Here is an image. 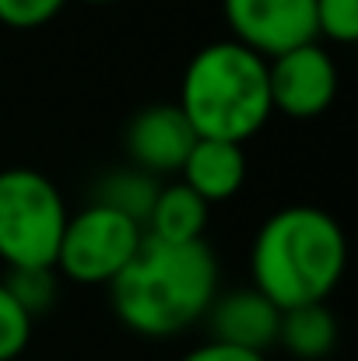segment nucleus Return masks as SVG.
I'll return each instance as SVG.
<instances>
[{
	"label": "nucleus",
	"instance_id": "f8f14e48",
	"mask_svg": "<svg viewBox=\"0 0 358 361\" xmlns=\"http://www.w3.org/2000/svg\"><path fill=\"white\" fill-rule=\"evenodd\" d=\"M278 344H281L292 358H302V361L327 358V355L334 351V344H338V319H334V312L327 309V302L299 305V309L281 312Z\"/></svg>",
	"mask_w": 358,
	"mask_h": 361
},
{
	"label": "nucleus",
	"instance_id": "f03ea898",
	"mask_svg": "<svg viewBox=\"0 0 358 361\" xmlns=\"http://www.w3.org/2000/svg\"><path fill=\"white\" fill-rule=\"evenodd\" d=\"M348 263V242L341 225L313 207L292 204L270 214L253 239V288L278 309H299L327 302Z\"/></svg>",
	"mask_w": 358,
	"mask_h": 361
},
{
	"label": "nucleus",
	"instance_id": "6ab92c4d",
	"mask_svg": "<svg viewBox=\"0 0 358 361\" xmlns=\"http://www.w3.org/2000/svg\"><path fill=\"white\" fill-rule=\"evenodd\" d=\"M85 4H113V0H85Z\"/></svg>",
	"mask_w": 358,
	"mask_h": 361
},
{
	"label": "nucleus",
	"instance_id": "4468645a",
	"mask_svg": "<svg viewBox=\"0 0 358 361\" xmlns=\"http://www.w3.org/2000/svg\"><path fill=\"white\" fill-rule=\"evenodd\" d=\"M4 288L14 295V302L35 319L56 302V277L53 267H28V270H11Z\"/></svg>",
	"mask_w": 358,
	"mask_h": 361
},
{
	"label": "nucleus",
	"instance_id": "9d476101",
	"mask_svg": "<svg viewBox=\"0 0 358 361\" xmlns=\"http://www.w3.org/2000/svg\"><path fill=\"white\" fill-rule=\"evenodd\" d=\"M179 176H183V186L193 190L208 207L222 204V200L236 197L239 186L246 183V151H242V144L197 137Z\"/></svg>",
	"mask_w": 358,
	"mask_h": 361
},
{
	"label": "nucleus",
	"instance_id": "9b49d317",
	"mask_svg": "<svg viewBox=\"0 0 358 361\" xmlns=\"http://www.w3.org/2000/svg\"><path fill=\"white\" fill-rule=\"evenodd\" d=\"M204 228H208V204L183 183H172L158 190L144 235L155 242L183 245V242H204Z\"/></svg>",
	"mask_w": 358,
	"mask_h": 361
},
{
	"label": "nucleus",
	"instance_id": "7ed1b4c3",
	"mask_svg": "<svg viewBox=\"0 0 358 361\" xmlns=\"http://www.w3.org/2000/svg\"><path fill=\"white\" fill-rule=\"evenodd\" d=\"M176 106L197 137L246 144L274 113L267 60L232 39L204 46L186 63Z\"/></svg>",
	"mask_w": 358,
	"mask_h": 361
},
{
	"label": "nucleus",
	"instance_id": "ddd939ff",
	"mask_svg": "<svg viewBox=\"0 0 358 361\" xmlns=\"http://www.w3.org/2000/svg\"><path fill=\"white\" fill-rule=\"evenodd\" d=\"M158 190H162V186H158L155 176H148V172L126 165V169H113V172L99 176V183H95V190H92V204L109 207V211H117V214L137 221V225L144 228Z\"/></svg>",
	"mask_w": 358,
	"mask_h": 361
},
{
	"label": "nucleus",
	"instance_id": "dca6fc26",
	"mask_svg": "<svg viewBox=\"0 0 358 361\" xmlns=\"http://www.w3.org/2000/svg\"><path fill=\"white\" fill-rule=\"evenodd\" d=\"M316 35L352 46L358 39V0H316Z\"/></svg>",
	"mask_w": 358,
	"mask_h": 361
},
{
	"label": "nucleus",
	"instance_id": "f3484780",
	"mask_svg": "<svg viewBox=\"0 0 358 361\" xmlns=\"http://www.w3.org/2000/svg\"><path fill=\"white\" fill-rule=\"evenodd\" d=\"M67 0H0V25L7 28H39L64 11Z\"/></svg>",
	"mask_w": 358,
	"mask_h": 361
},
{
	"label": "nucleus",
	"instance_id": "423d86ee",
	"mask_svg": "<svg viewBox=\"0 0 358 361\" xmlns=\"http://www.w3.org/2000/svg\"><path fill=\"white\" fill-rule=\"evenodd\" d=\"M232 42L274 60L316 42V0H222Z\"/></svg>",
	"mask_w": 358,
	"mask_h": 361
},
{
	"label": "nucleus",
	"instance_id": "1a4fd4ad",
	"mask_svg": "<svg viewBox=\"0 0 358 361\" xmlns=\"http://www.w3.org/2000/svg\"><path fill=\"white\" fill-rule=\"evenodd\" d=\"M278 323H281V312L256 288L229 291L215 298L208 309V326H211L215 344L242 348L253 355H263L267 348L278 344Z\"/></svg>",
	"mask_w": 358,
	"mask_h": 361
},
{
	"label": "nucleus",
	"instance_id": "0eeeda50",
	"mask_svg": "<svg viewBox=\"0 0 358 361\" xmlns=\"http://www.w3.org/2000/svg\"><path fill=\"white\" fill-rule=\"evenodd\" d=\"M270 109L292 120H313L330 109L338 95V67L320 42L288 49L267 60Z\"/></svg>",
	"mask_w": 358,
	"mask_h": 361
},
{
	"label": "nucleus",
	"instance_id": "20e7f679",
	"mask_svg": "<svg viewBox=\"0 0 358 361\" xmlns=\"http://www.w3.org/2000/svg\"><path fill=\"white\" fill-rule=\"evenodd\" d=\"M67 207L49 176L35 169L0 172V259L11 270L56 267Z\"/></svg>",
	"mask_w": 358,
	"mask_h": 361
},
{
	"label": "nucleus",
	"instance_id": "f257e3e1",
	"mask_svg": "<svg viewBox=\"0 0 358 361\" xmlns=\"http://www.w3.org/2000/svg\"><path fill=\"white\" fill-rule=\"evenodd\" d=\"M119 323L141 337H176L208 316L218 298V259L208 242H155L144 235L137 256L109 284Z\"/></svg>",
	"mask_w": 358,
	"mask_h": 361
},
{
	"label": "nucleus",
	"instance_id": "2eb2a0df",
	"mask_svg": "<svg viewBox=\"0 0 358 361\" xmlns=\"http://www.w3.org/2000/svg\"><path fill=\"white\" fill-rule=\"evenodd\" d=\"M32 341V316L14 302L0 281V361H14Z\"/></svg>",
	"mask_w": 358,
	"mask_h": 361
},
{
	"label": "nucleus",
	"instance_id": "39448f33",
	"mask_svg": "<svg viewBox=\"0 0 358 361\" xmlns=\"http://www.w3.org/2000/svg\"><path fill=\"white\" fill-rule=\"evenodd\" d=\"M144 228L109 207L88 204L67 218L64 239L56 249V267L78 284H113L123 267L137 256Z\"/></svg>",
	"mask_w": 358,
	"mask_h": 361
},
{
	"label": "nucleus",
	"instance_id": "a211bd4d",
	"mask_svg": "<svg viewBox=\"0 0 358 361\" xmlns=\"http://www.w3.org/2000/svg\"><path fill=\"white\" fill-rule=\"evenodd\" d=\"M183 361H267L263 355H253V351H242V348H229V344H201L193 348L190 355H183Z\"/></svg>",
	"mask_w": 358,
	"mask_h": 361
},
{
	"label": "nucleus",
	"instance_id": "6e6552de",
	"mask_svg": "<svg viewBox=\"0 0 358 361\" xmlns=\"http://www.w3.org/2000/svg\"><path fill=\"white\" fill-rule=\"evenodd\" d=\"M193 144L197 133L179 113V106H148L126 126V154L133 169L148 176L179 172Z\"/></svg>",
	"mask_w": 358,
	"mask_h": 361
}]
</instances>
